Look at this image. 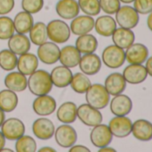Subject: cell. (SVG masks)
I'll use <instances>...</instances> for the list:
<instances>
[{
  "mask_svg": "<svg viewBox=\"0 0 152 152\" xmlns=\"http://www.w3.org/2000/svg\"><path fill=\"white\" fill-rule=\"evenodd\" d=\"M15 0H0V15L11 13L15 7Z\"/></svg>",
  "mask_w": 152,
  "mask_h": 152,
  "instance_id": "obj_42",
  "label": "cell"
},
{
  "mask_svg": "<svg viewBox=\"0 0 152 152\" xmlns=\"http://www.w3.org/2000/svg\"><path fill=\"white\" fill-rule=\"evenodd\" d=\"M95 20L92 16L83 15H77L72 19L70 24L71 32L76 36H81L83 34L90 33L94 29Z\"/></svg>",
  "mask_w": 152,
  "mask_h": 152,
  "instance_id": "obj_16",
  "label": "cell"
},
{
  "mask_svg": "<svg viewBox=\"0 0 152 152\" xmlns=\"http://www.w3.org/2000/svg\"><path fill=\"white\" fill-rule=\"evenodd\" d=\"M48 38L54 43L63 44L68 41L71 37L70 26L63 20L56 19L47 24Z\"/></svg>",
  "mask_w": 152,
  "mask_h": 152,
  "instance_id": "obj_3",
  "label": "cell"
},
{
  "mask_svg": "<svg viewBox=\"0 0 152 152\" xmlns=\"http://www.w3.org/2000/svg\"><path fill=\"white\" fill-rule=\"evenodd\" d=\"M13 21H14L15 31H16V33H20V34L29 33V31H31V29L34 24L32 15L23 10L16 14Z\"/></svg>",
  "mask_w": 152,
  "mask_h": 152,
  "instance_id": "obj_31",
  "label": "cell"
},
{
  "mask_svg": "<svg viewBox=\"0 0 152 152\" xmlns=\"http://www.w3.org/2000/svg\"><path fill=\"white\" fill-rule=\"evenodd\" d=\"M78 5L84 15L92 17L98 15L101 11L99 0H78Z\"/></svg>",
  "mask_w": 152,
  "mask_h": 152,
  "instance_id": "obj_38",
  "label": "cell"
},
{
  "mask_svg": "<svg viewBox=\"0 0 152 152\" xmlns=\"http://www.w3.org/2000/svg\"><path fill=\"white\" fill-rule=\"evenodd\" d=\"M21 5L23 11L34 15L42 10L44 7V0H22Z\"/></svg>",
  "mask_w": 152,
  "mask_h": 152,
  "instance_id": "obj_39",
  "label": "cell"
},
{
  "mask_svg": "<svg viewBox=\"0 0 152 152\" xmlns=\"http://www.w3.org/2000/svg\"><path fill=\"white\" fill-rule=\"evenodd\" d=\"M5 145H6V138L1 132V131H0V151L5 147Z\"/></svg>",
  "mask_w": 152,
  "mask_h": 152,
  "instance_id": "obj_48",
  "label": "cell"
},
{
  "mask_svg": "<svg viewBox=\"0 0 152 152\" xmlns=\"http://www.w3.org/2000/svg\"><path fill=\"white\" fill-rule=\"evenodd\" d=\"M110 111L114 115L123 116L129 115L132 110V100L127 95L123 93L114 96L109 102Z\"/></svg>",
  "mask_w": 152,
  "mask_h": 152,
  "instance_id": "obj_15",
  "label": "cell"
},
{
  "mask_svg": "<svg viewBox=\"0 0 152 152\" xmlns=\"http://www.w3.org/2000/svg\"><path fill=\"white\" fill-rule=\"evenodd\" d=\"M57 15L64 20H72L80 14V7L76 0H58L56 5Z\"/></svg>",
  "mask_w": 152,
  "mask_h": 152,
  "instance_id": "obj_18",
  "label": "cell"
},
{
  "mask_svg": "<svg viewBox=\"0 0 152 152\" xmlns=\"http://www.w3.org/2000/svg\"><path fill=\"white\" fill-rule=\"evenodd\" d=\"M27 80L28 79L26 78V75L23 74L19 71H11V72H9L5 77L4 83L7 89L17 93L27 89Z\"/></svg>",
  "mask_w": 152,
  "mask_h": 152,
  "instance_id": "obj_26",
  "label": "cell"
},
{
  "mask_svg": "<svg viewBox=\"0 0 152 152\" xmlns=\"http://www.w3.org/2000/svg\"><path fill=\"white\" fill-rule=\"evenodd\" d=\"M111 37L114 45L123 49H126L127 48H129L132 44L134 43L135 40L134 32L131 29L122 27L116 28Z\"/></svg>",
  "mask_w": 152,
  "mask_h": 152,
  "instance_id": "obj_29",
  "label": "cell"
},
{
  "mask_svg": "<svg viewBox=\"0 0 152 152\" xmlns=\"http://www.w3.org/2000/svg\"><path fill=\"white\" fill-rule=\"evenodd\" d=\"M134 0H120L121 3H124L125 5H128V4H131V3H133Z\"/></svg>",
  "mask_w": 152,
  "mask_h": 152,
  "instance_id": "obj_50",
  "label": "cell"
},
{
  "mask_svg": "<svg viewBox=\"0 0 152 152\" xmlns=\"http://www.w3.org/2000/svg\"><path fill=\"white\" fill-rule=\"evenodd\" d=\"M32 109L39 116H48L56 110V101L48 94L37 96L33 100Z\"/></svg>",
  "mask_w": 152,
  "mask_h": 152,
  "instance_id": "obj_13",
  "label": "cell"
},
{
  "mask_svg": "<svg viewBox=\"0 0 152 152\" xmlns=\"http://www.w3.org/2000/svg\"><path fill=\"white\" fill-rule=\"evenodd\" d=\"M113 134L107 124H103L102 123L92 127V130L90 134V139L96 148H103L108 146L113 140Z\"/></svg>",
  "mask_w": 152,
  "mask_h": 152,
  "instance_id": "obj_10",
  "label": "cell"
},
{
  "mask_svg": "<svg viewBox=\"0 0 152 152\" xmlns=\"http://www.w3.org/2000/svg\"><path fill=\"white\" fill-rule=\"evenodd\" d=\"M39 62V60L36 55L27 52L19 56L16 68L23 74L29 76L38 69Z\"/></svg>",
  "mask_w": 152,
  "mask_h": 152,
  "instance_id": "obj_25",
  "label": "cell"
},
{
  "mask_svg": "<svg viewBox=\"0 0 152 152\" xmlns=\"http://www.w3.org/2000/svg\"><path fill=\"white\" fill-rule=\"evenodd\" d=\"M55 140L62 148H70L77 141L78 135L75 129L69 124H63L55 130Z\"/></svg>",
  "mask_w": 152,
  "mask_h": 152,
  "instance_id": "obj_7",
  "label": "cell"
},
{
  "mask_svg": "<svg viewBox=\"0 0 152 152\" xmlns=\"http://www.w3.org/2000/svg\"><path fill=\"white\" fill-rule=\"evenodd\" d=\"M1 132L6 140H16L25 133L24 123L16 117H10L6 119L1 125Z\"/></svg>",
  "mask_w": 152,
  "mask_h": 152,
  "instance_id": "obj_8",
  "label": "cell"
},
{
  "mask_svg": "<svg viewBox=\"0 0 152 152\" xmlns=\"http://www.w3.org/2000/svg\"><path fill=\"white\" fill-rule=\"evenodd\" d=\"M133 8L139 15H148L152 12V0H134Z\"/></svg>",
  "mask_w": 152,
  "mask_h": 152,
  "instance_id": "obj_41",
  "label": "cell"
},
{
  "mask_svg": "<svg viewBox=\"0 0 152 152\" xmlns=\"http://www.w3.org/2000/svg\"><path fill=\"white\" fill-rule=\"evenodd\" d=\"M127 83L123 76V73L120 72H112L105 80L104 86L110 96H115L123 93L126 89Z\"/></svg>",
  "mask_w": 152,
  "mask_h": 152,
  "instance_id": "obj_21",
  "label": "cell"
},
{
  "mask_svg": "<svg viewBox=\"0 0 152 152\" xmlns=\"http://www.w3.org/2000/svg\"><path fill=\"white\" fill-rule=\"evenodd\" d=\"M30 40L36 46H39L48 40L47 24L42 22H38L33 24L32 28L29 31Z\"/></svg>",
  "mask_w": 152,
  "mask_h": 152,
  "instance_id": "obj_34",
  "label": "cell"
},
{
  "mask_svg": "<svg viewBox=\"0 0 152 152\" xmlns=\"http://www.w3.org/2000/svg\"><path fill=\"white\" fill-rule=\"evenodd\" d=\"M77 118L89 127H94L103 121V115L99 109L91 107L88 103L82 104L77 107Z\"/></svg>",
  "mask_w": 152,
  "mask_h": 152,
  "instance_id": "obj_6",
  "label": "cell"
},
{
  "mask_svg": "<svg viewBox=\"0 0 152 152\" xmlns=\"http://www.w3.org/2000/svg\"><path fill=\"white\" fill-rule=\"evenodd\" d=\"M39 152H56V150L55 149V148H51V147H42V148H40L39 150H38Z\"/></svg>",
  "mask_w": 152,
  "mask_h": 152,
  "instance_id": "obj_47",
  "label": "cell"
},
{
  "mask_svg": "<svg viewBox=\"0 0 152 152\" xmlns=\"http://www.w3.org/2000/svg\"><path fill=\"white\" fill-rule=\"evenodd\" d=\"M15 31L13 19L6 15L0 16V39L8 40L15 34Z\"/></svg>",
  "mask_w": 152,
  "mask_h": 152,
  "instance_id": "obj_37",
  "label": "cell"
},
{
  "mask_svg": "<svg viewBox=\"0 0 152 152\" xmlns=\"http://www.w3.org/2000/svg\"><path fill=\"white\" fill-rule=\"evenodd\" d=\"M6 120V113L0 108V127H1L2 124L4 123V121Z\"/></svg>",
  "mask_w": 152,
  "mask_h": 152,
  "instance_id": "obj_49",
  "label": "cell"
},
{
  "mask_svg": "<svg viewBox=\"0 0 152 152\" xmlns=\"http://www.w3.org/2000/svg\"><path fill=\"white\" fill-rule=\"evenodd\" d=\"M18 57L9 48L0 51V67L4 71L11 72L16 68Z\"/></svg>",
  "mask_w": 152,
  "mask_h": 152,
  "instance_id": "obj_35",
  "label": "cell"
},
{
  "mask_svg": "<svg viewBox=\"0 0 152 152\" xmlns=\"http://www.w3.org/2000/svg\"><path fill=\"white\" fill-rule=\"evenodd\" d=\"M147 26L148 30L152 32V12L148 14V19H147Z\"/></svg>",
  "mask_w": 152,
  "mask_h": 152,
  "instance_id": "obj_46",
  "label": "cell"
},
{
  "mask_svg": "<svg viewBox=\"0 0 152 152\" xmlns=\"http://www.w3.org/2000/svg\"><path fill=\"white\" fill-rule=\"evenodd\" d=\"M8 48L15 55L20 56L30 51L31 42L30 38L26 34L15 33L10 39H8Z\"/></svg>",
  "mask_w": 152,
  "mask_h": 152,
  "instance_id": "obj_24",
  "label": "cell"
},
{
  "mask_svg": "<svg viewBox=\"0 0 152 152\" xmlns=\"http://www.w3.org/2000/svg\"><path fill=\"white\" fill-rule=\"evenodd\" d=\"M148 48L141 43H133L125 51V61L129 64H142L148 57Z\"/></svg>",
  "mask_w": 152,
  "mask_h": 152,
  "instance_id": "obj_19",
  "label": "cell"
},
{
  "mask_svg": "<svg viewBox=\"0 0 152 152\" xmlns=\"http://www.w3.org/2000/svg\"><path fill=\"white\" fill-rule=\"evenodd\" d=\"M101 61L110 69L120 68L125 62V51L115 45H109L103 50Z\"/></svg>",
  "mask_w": 152,
  "mask_h": 152,
  "instance_id": "obj_4",
  "label": "cell"
},
{
  "mask_svg": "<svg viewBox=\"0 0 152 152\" xmlns=\"http://www.w3.org/2000/svg\"><path fill=\"white\" fill-rule=\"evenodd\" d=\"M37 150V142L30 135L23 134L15 141V151L17 152H35Z\"/></svg>",
  "mask_w": 152,
  "mask_h": 152,
  "instance_id": "obj_36",
  "label": "cell"
},
{
  "mask_svg": "<svg viewBox=\"0 0 152 152\" xmlns=\"http://www.w3.org/2000/svg\"><path fill=\"white\" fill-rule=\"evenodd\" d=\"M53 86L50 73L41 69H37L30 74L27 80V88L36 97L48 94L52 91Z\"/></svg>",
  "mask_w": 152,
  "mask_h": 152,
  "instance_id": "obj_1",
  "label": "cell"
},
{
  "mask_svg": "<svg viewBox=\"0 0 152 152\" xmlns=\"http://www.w3.org/2000/svg\"><path fill=\"white\" fill-rule=\"evenodd\" d=\"M31 129L37 139L41 140H48L54 136L56 127L50 119L46 118L45 116H41L33 122Z\"/></svg>",
  "mask_w": 152,
  "mask_h": 152,
  "instance_id": "obj_11",
  "label": "cell"
},
{
  "mask_svg": "<svg viewBox=\"0 0 152 152\" xmlns=\"http://www.w3.org/2000/svg\"><path fill=\"white\" fill-rule=\"evenodd\" d=\"M91 85V82L88 77V75L82 72L73 74L70 83V86L72 91L78 94H84Z\"/></svg>",
  "mask_w": 152,
  "mask_h": 152,
  "instance_id": "obj_33",
  "label": "cell"
},
{
  "mask_svg": "<svg viewBox=\"0 0 152 152\" xmlns=\"http://www.w3.org/2000/svg\"><path fill=\"white\" fill-rule=\"evenodd\" d=\"M72 75L71 69L63 64L56 66L50 72L53 85L60 89L70 86Z\"/></svg>",
  "mask_w": 152,
  "mask_h": 152,
  "instance_id": "obj_20",
  "label": "cell"
},
{
  "mask_svg": "<svg viewBox=\"0 0 152 152\" xmlns=\"http://www.w3.org/2000/svg\"><path fill=\"white\" fill-rule=\"evenodd\" d=\"M85 99L89 105L100 110L108 106L110 102V94L104 85L100 83H91L85 92Z\"/></svg>",
  "mask_w": 152,
  "mask_h": 152,
  "instance_id": "obj_2",
  "label": "cell"
},
{
  "mask_svg": "<svg viewBox=\"0 0 152 152\" xmlns=\"http://www.w3.org/2000/svg\"><path fill=\"white\" fill-rule=\"evenodd\" d=\"M132 120L127 115L117 116L115 115L108 124V127L113 134L116 138H125L132 133Z\"/></svg>",
  "mask_w": 152,
  "mask_h": 152,
  "instance_id": "obj_12",
  "label": "cell"
},
{
  "mask_svg": "<svg viewBox=\"0 0 152 152\" xmlns=\"http://www.w3.org/2000/svg\"><path fill=\"white\" fill-rule=\"evenodd\" d=\"M115 15V22L116 23L122 27L126 29H134L140 21V15L137 11L131 6H123L120 7Z\"/></svg>",
  "mask_w": 152,
  "mask_h": 152,
  "instance_id": "obj_5",
  "label": "cell"
},
{
  "mask_svg": "<svg viewBox=\"0 0 152 152\" xmlns=\"http://www.w3.org/2000/svg\"><path fill=\"white\" fill-rule=\"evenodd\" d=\"M99 46L96 37L91 33L78 36L75 41V47L82 55L95 53Z\"/></svg>",
  "mask_w": 152,
  "mask_h": 152,
  "instance_id": "obj_30",
  "label": "cell"
},
{
  "mask_svg": "<svg viewBox=\"0 0 152 152\" xmlns=\"http://www.w3.org/2000/svg\"><path fill=\"white\" fill-rule=\"evenodd\" d=\"M100 9L107 15H115L121 7L120 0H99Z\"/></svg>",
  "mask_w": 152,
  "mask_h": 152,
  "instance_id": "obj_40",
  "label": "cell"
},
{
  "mask_svg": "<svg viewBox=\"0 0 152 152\" xmlns=\"http://www.w3.org/2000/svg\"><path fill=\"white\" fill-rule=\"evenodd\" d=\"M123 76L127 83L137 85L146 81L148 77V72L143 64H130L124 68L123 72Z\"/></svg>",
  "mask_w": 152,
  "mask_h": 152,
  "instance_id": "obj_14",
  "label": "cell"
},
{
  "mask_svg": "<svg viewBox=\"0 0 152 152\" xmlns=\"http://www.w3.org/2000/svg\"><path fill=\"white\" fill-rule=\"evenodd\" d=\"M70 152H89L91 151L90 148H88L86 146L83 145H72V147L69 148Z\"/></svg>",
  "mask_w": 152,
  "mask_h": 152,
  "instance_id": "obj_43",
  "label": "cell"
},
{
  "mask_svg": "<svg viewBox=\"0 0 152 152\" xmlns=\"http://www.w3.org/2000/svg\"><path fill=\"white\" fill-rule=\"evenodd\" d=\"M82 54L76 48L75 46L68 45L60 49V56L58 61L61 63V64L68 68H74L78 66Z\"/></svg>",
  "mask_w": 152,
  "mask_h": 152,
  "instance_id": "obj_22",
  "label": "cell"
},
{
  "mask_svg": "<svg viewBox=\"0 0 152 152\" xmlns=\"http://www.w3.org/2000/svg\"><path fill=\"white\" fill-rule=\"evenodd\" d=\"M77 106L72 101L64 102L56 110V117L63 124H72L77 119Z\"/></svg>",
  "mask_w": 152,
  "mask_h": 152,
  "instance_id": "obj_28",
  "label": "cell"
},
{
  "mask_svg": "<svg viewBox=\"0 0 152 152\" xmlns=\"http://www.w3.org/2000/svg\"><path fill=\"white\" fill-rule=\"evenodd\" d=\"M99 152H115L116 150L115 148H113L112 147L106 146V147H103V148H99Z\"/></svg>",
  "mask_w": 152,
  "mask_h": 152,
  "instance_id": "obj_45",
  "label": "cell"
},
{
  "mask_svg": "<svg viewBox=\"0 0 152 152\" xmlns=\"http://www.w3.org/2000/svg\"><path fill=\"white\" fill-rule=\"evenodd\" d=\"M18 96L16 92L8 89L0 91V108L5 113L13 112L18 106Z\"/></svg>",
  "mask_w": 152,
  "mask_h": 152,
  "instance_id": "obj_32",
  "label": "cell"
},
{
  "mask_svg": "<svg viewBox=\"0 0 152 152\" xmlns=\"http://www.w3.org/2000/svg\"><path fill=\"white\" fill-rule=\"evenodd\" d=\"M117 23L115 20L109 15H101L95 20L94 29L96 32L103 37H111L115 29Z\"/></svg>",
  "mask_w": 152,
  "mask_h": 152,
  "instance_id": "obj_27",
  "label": "cell"
},
{
  "mask_svg": "<svg viewBox=\"0 0 152 152\" xmlns=\"http://www.w3.org/2000/svg\"><path fill=\"white\" fill-rule=\"evenodd\" d=\"M78 65L80 66L82 72L88 76H91L97 74L100 71L102 61L101 58L95 53L85 54L82 56Z\"/></svg>",
  "mask_w": 152,
  "mask_h": 152,
  "instance_id": "obj_17",
  "label": "cell"
},
{
  "mask_svg": "<svg viewBox=\"0 0 152 152\" xmlns=\"http://www.w3.org/2000/svg\"><path fill=\"white\" fill-rule=\"evenodd\" d=\"M60 48L56 43L52 41H46L39 46L37 50V56L40 62L45 64H54L59 60Z\"/></svg>",
  "mask_w": 152,
  "mask_h": 152,
  "instance_id": "obj_9",
  "label": "cell"
},
{
  "mask_svg": "<svg viewBox=\"0 0 152 152\" xmlns=\"http://www.w3.org/2000/svg\"><path fill=\"white\" fill-rule=\"evenodd\" d=\"M4 151H9V152H14V150L13 149H10V148H6L5 147L1 149V151L0 152H4Z\"/></svg>",
  "mask_w": 152,
  "mask_h": 152,
  "instance_id": "obj_51",
  "label": "cell"
},
{
  "mask_svg": "<svg viewBox=\"0 0 152 152\" xmlns=\"http://www.w3.org/2000/svg\"><path fill=\"white\" fill-rule=\"evenodd\" d=\"M132 134L140 141L152 140V123L146 119H137L132 123Z\"/></svg>",
  "mask_w": 152,
  "mask_h": 152,
  "instance_id": "obj_23",
  "label": "cell"
},
{
  "mask_svg": "<svg viewBox=\"0 0 152 152\" xmlns=\"http://www.w3.org/2000/svg\"><path fill=\"white\" fill-rule=\"evenodd\" d=\"M145 68L147 70L148 75L152 77V56L148 57V59L145 62Z\"/></svg>",
  "mask_w": 152,
  "mask_h": 152,
  "instance_id": "obj_44",
  "label": "cell"
}]
</instances>
